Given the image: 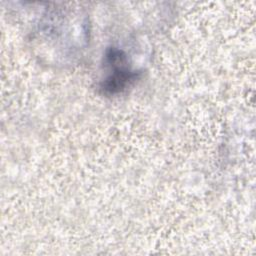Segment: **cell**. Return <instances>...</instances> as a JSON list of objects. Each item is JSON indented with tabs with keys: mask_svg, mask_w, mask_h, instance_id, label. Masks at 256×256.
Masks as SVG:
<instances>
[{
	"mask_svg": "<svg viewBox=\"0 0 256 256\" xmlns=\"http://www.w3.org/2000/svg\"><path fill=\"white\" fill-rule=\"evenodd\" d=\"M107 65L111 67V74L102 83V90L106 93L115 94L123 91L138 77V73L126 67L125 54L117 49H110L105 56Z\"/></svg>",
	"mask_w": 256,
	"mask_h": 256,
	"instance_id": "cell-1",
	"label": "cell"
}]
</instances>
